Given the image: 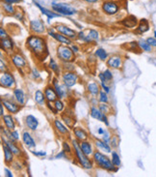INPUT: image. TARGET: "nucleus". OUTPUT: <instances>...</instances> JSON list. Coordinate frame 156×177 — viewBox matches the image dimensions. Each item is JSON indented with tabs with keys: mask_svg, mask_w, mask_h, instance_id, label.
Returning a JSON list of instances; mask_svg holds the SVG:
<instances>
[{
	"mask_svg": "<svg viewBox=\"0 0 156 177\" xmlns=\"http://www.w3.org/2000/svg\"><path fill=\"white\" fill-rule=\"evenodd\" d=\"M44 95H45V98L48 102H55L57 100L58 95H57V92L56 90L54 89V87H51V86H47L44 90Z\"/></svg>",
	"mask_w": 156,
	"mask_h": 177,
	"instance_id": "21",
	"label": "nucleus"
},
{
	"mask_svg": "<svg viewBox=\"0 0 156 177\" xmlns=\"http://www.w3.org/2000/svg\"><path fill=\"white\" fill-rule=\"evenodd\" d=\"M32 74H33L34 78H40V73H39V71H38L37 69H33Z\"/></svg>",
	"mask_w": 156,
	"mask_h": 177,
	"instance_id": "51",
	"label": "nucleus"
},
{
	"mask_svg": "<svg viewBox=\"0 0 156 177\" xmlns=\"http://www.w3.org/2000/svg\"><path fill=\"white\" fill-rule=\"evenodd\" d=\"M55 28H56V30L59 32V33H61V34H63V35H65V36H67V37H68L69 39H75L76 37H77V33L73 30V29H71V28H69V27H68V26H66V25H64V24H57L56 26H55Z\"/></svg>",
	"mask_w": 156,
	"mask_h": 177,
	"instance_id": "10",
	"label": "nucleus"
},
{
	"mask_svg": "<svg viewBox=\"0 0 156 177\" xmlns=\"http://www.w3.org/2000/svg\"><path fill=\"white\" fill-rule=\"evenodd\" d=\"M73 149H74V152H75V155H76V158H77V161L79 162L80 166L83 168V169H91L93 168V163L92 161L88 158V156L84 153L80 146H79V143L77 142V140L73 139Z\"/></svg>",
	"mask_w": 156,
	"mask_h": 177,
	"instance_id": "3",
	"label": "nucleus"
},
{
	"mask_svg": "<svg viewBox=\"0 0 156 177\" xmlns=\"http://www.w3.org/2000/svg\"><path fill=\"white\" fill-rule=\"evenodd\" d=\"M110 142H111V145H112L113 147H117V146H118V139H117V137H111Z\"/></svg>",
	"mask_w": 156,
	"mask_h": 177,
	"instance_id": "50",
	"label": "nucleus"
},
{
	"mask_svg": "<svg viewBox=\"0 0 156 177\" xmlns=\"http://www.w3.org/2000/svg\"><path fill=\"white\" fill-rule=\"evenodd\" d=\"M153 34H154V38H156V30L153 31Z\"/></svg>",
	"mask_w": 156,
	"mask_h": 177,
	"instance_id": "62",
	"label": "nucleus"
},
{
	"mask_svg": "<svg viewBox=\"0 0 156 177\" xmlns=\"http://www.w3.org/2000/svg\"><path fill=\"white\" fill-rule=\"evenodd\" d=\"M1 49L5 51H12L14 50V42L9 37L1 39Z\"/></svg>",
	"mask_w": 156,
	"mask_h": 177,
	"instance_id": "26",
	"label": "nucleus"
},
{
	"mask_svg": "<svg viewBox=\"0 0 156 177\" xmlns=\"http://www.w3.org/2000/svg\"><path fill=\"white\" fill-rule=\"evenodd\" d=\"M95 146H97L98 149L104 151L105 153H107V154H109V153H111V147L110 145L108 144V142H106V141H104L103 139L100 140V139H97L95 140Z\"/></svg>",
	"mask_w": 156,
	"mask_h": 177,
	"instance_id": "27",
	"label": "nucleus"
},
{
	"mask_svg": "<svg viewBox=\"0 0 156 177\" xmlns=\"http://www.w3.org/2000/svg\"><path fill=\"white\" fill-rule=\"evenodd\" d=\"M30 29L31 31L38 33V34H43L45 31V27L43 22L41 19H33L30 21Z\"/></svg>",
	"mask_w": 156,
	"mask_h": 177,
	"instance_id": "13",
	"label": "nucleus"
},
{
	"mask_svg": "<svg viewBox=\"0 0 156 177\" xmlns=\"http://www.w3.org/2000/svg\"><path fill=\"white\" fill-rule=\"evenodd\" d=\"M13 93H14V97H15L16 101L18 102V104L20 105H24L25 101H26L24 91L20 88H16V89H14Z\"/></svg>",
	"mask_w": 156,
	"mask_h": 177,
	"instance_id": "20",
	"label": "nucleus"
},
{
	"mask_svg": "<svg viewBox=\"0 0 156 177\" xmlns=\"http://www.w3.org/2000/svg\"><path fill=\"white\" fill-rule=\"evenodd\" d=\"M0 84L4 88L13 89V87L16 84L14 76L9 72H3L1 75V78H0Z\"/></svg>",
	"mask_w": 156,
	"mask_h": 177,
	"instance_id": "7",
	"label": "nucleus"
},
{
	"mask_svg": "<svg viewBox=\"0 0 156 177\" xmlns=\"http://www.w3.org/2000/svg\"><path fill=\"white\" fill-rule=\"evenodd\" d=\"M122 24L126 27V28H135L138 24V19L135 16H128L126 19H124L123 21H122Z\"/></svg>",
	"mask_w": 156,
	"mask_h": 177,
	"instance_id": "19",
	"label": "nucleus"
},
{
	"mask_svg": "<svg viewBox=\"0 0 156 177\" xmlns=\"http://www.w3.org/2000/svg\"><path fill=\"white\" fill-rule=\"evenodd\" d=\"M99 110L105 114L111 112V107L109 105H107V103H102L101 105H99Z\"/></svg>",
	"mask_w": 156,
	"mask_h": 177,
	"instance_id": "42",
	"label": "nucleus"
},
{
	"mask_svg": "<svg viewBox=\"0 0 156 177\" xmlns=\"http://www.w3.org/2000/svg\"><path fill=\"white\" fill-rule=\"evenodd\" d=\"M2 1H4V2H6V3L14 4V3H18V2H20V0H2Z\"/></svg>",
	"mask_w": 156,
	"mask_h": 177,
	"instance_id": "56",
	"label": "nucleus"
},
{
	"mask_svg": "<svg viewBox=\"0 0 156 177\" xmlns=\"http://www.w3.org/2000/svg\"><path fill=\"white\" fill-rule=\"evenodd\" d=\"M112 163L116 166V168H119L121 166V158L117 152H112Z\"/></svg>",
	"mask_w": 156,
	"mask_h": 177,
	"instance_id": "39",
	"label": "nucleus"
},
{
	"mask_svg": "<svg viewBox=\"0 0 156 177\" xmlns=\"http://www.w3.org/2000/svg\"><path fill=\"white\" fill-rule=\"evenodd\" d=\"M2 141L9 146V148H10L12 151H13V153H14L16 156L19 157V156L21 155V150L16 145V143H14V141H11V140L7 141L6 139H4V137H2Z\"/></svg>",
	"mask_w": 156,
	"mask_h": 177,
	"instance_id": "30",
	"label": "nucleus"
},
{
	"mask_svg": "<svg viewBox=\"0 0 156 177\" xmlns=\"http://www.w3.org/2000/svg\"><path fill=\"white\" fill-rule=\"evenodd\" d=\"M94 54H95V56H97V57L99 59V60H101V61H105V60H107V59H108V53H107V51H106L104 49H102V48H98L97 51H95Z\"/></svg>",
	"mask_w": 156,
	"mask_h": 177,
	"instance_id": "37",
	"label": "nucleus"
},
{
	"mask_svg": "<svg viewBox=\"0 0 156 177\" xmlns=\"http://www.w3.org/2000/svg\"><path fill=\"white\" fill-rule=\"evenodd\" d=\"M66 157H67V153L63 150L55 156V159H61V158H66Z\"/></svg>",
	"mask_w": 156,
	"mask_h": 177,
	"instance_id": "48",
	"label": "nucleus"
},
{
	"mask_svg": "<svg viewBox=\"0 0 156 177\" xmlns=\"http://www.w3.org/2000/svg\"><path fill=\"white\" fill-rule=\"evenodd\" d=\"M91 116L93 118H94V119H97V120H99L103 123H105L106 126L109 125V123H108V118H107V115L105 113H103L98 108H95V107H93L91 109V112H90Z\"/></svg>",
	"mask_w": 156,
	"mask_h": 177,
	"instance_id": "12",
	"label": "nucleus"
},
{
	"mask_svg": "<svg viewBox=\"0 0 156 177\" xmlns=\"http://www.w3.org/2000/svg\"><path fill=\"white\" fill-rule=\"evenodd\" d=\"M49 68L51 69V71H53V72L56 74V75H59L60 74V68L58 66V64L56 63V61L54 60L53 58L50 59V62H49Z\"/></svg>",
	"mask_w": 156,
	"mask_h": 177,
	"instance_id": "40",
	"label": "nucleus"
},
{
	"mask_svg": "<svg viewBox=\"0 0 156 177\" xmlns=\"http://www.w3.org/2000/svg\"><path fill=\"white\" fill-rule=\"evenodd\" d=\"M15 17L18 19H23V16H22V13H21V12H17V13L15 14Z\"/></svg>",
	"mask_w": 156,
	"mask_h": 177,
	"instance_id": "57",
	"label": "nucleus"
},
{
	"mask_svg": "<svg viewBox=\"0 0 156 177\" xmlns=\"http://www.w3.org/2000/svg\"><path fill=\"white\" fill-rule=\"evenodd\" d=\"M93 161L102 169H106L108 171H117L118 170V168L115 169L116 166L112 163V160H110L107 156H105L99 151H97L93 153Z\"/></svg>",
	"mask_w": 156,
	"mask_h": 177,
	"instance_id": "2",
	"label": "nucleus"
},
{
	"mask_svg": "<svg viewBox=\"0 0 156 177\" xmlns=\"http://www.w3.org/2000/svg\"><path fill=\"white\" fill-rule=\"evenodd\" d=\"M22 140H23V143H24L28 148H34V147H36L35 140L32 137V136H31L30 133L23 132V134H22Z\"/></svg>",
	"mask_w": 156,
	"mask_h": 177,
	"instance_id": "22",
	"label": "nucleus"
},
{
	"mask_svg": "<svg viewBox=\"0 0 156 177\" xmlns=\"http://www.w3.org/2000/svg\"><path fill=\"white\" fill-rule=\"evenodd\" d=\"M84 1L89 2V3H95V2H98V0H84Z\"/></svg>",
	"mask_w": 156,
	"mask_h": 177,
	"instance_id": "61",
	"label": "nucleus"
},
{
	"mask_svg": "<svg viewBox=\"0 0 156 177\" xmlns=\"http://www.w3.org/2000/svg\"><path fill=\"white\" fill-rule=\"evenodd\" d=\"M118 9H119V6L118 5V3H116L115 1H112V0L105 1L102 4V10H103L104 13L108 16L116 15L118 12Z\"/></svg>",
	"mask_w": 156,
	"mask_h": 177,
	"instance_id": "9",
	"label": "nucleus"
},
{
	"mask_svg": "<svg viewBox=\"0 0 156 177\" xmlns=\"http://www.w3.org/2000/svg\"><path fill=\"white\" fill-rule=\"evenodd\" d=\"M27 46L30 51L38 58H43L47 52L45 40L37 35H32L27 39Z\"/></svg>",
	"mask_w": 156,
	"mask_h": 177,
	"instance_id": "1",
	"label": "nucleus"
},
{
	"mask_svg": "<svg viewBox=\"0 0 156 177\" xmlns=\"http://www.w3.org/2000/svg\"><path fill=\"white\" fill-rule=\"evenodd\" d=\"M12 62H13L15 67L18 69H23L27 66V61L25 60V58L20 54L12 55Z\"/></svg>",
	"mask_w": 156,
	"mask_h": 177,
	"instance_id": "15",
	"label": "nucleus"
},
{
	"mask_svg": "<svg viewBox=\"0 0 156 177\" xmlns=\"http://www.w3.org/2000/svg\"><path fill=\"white\" fill-rule=\"evenodd\" d=\"M104 132H105V130H103L102 128H99V129H98V133L99 135H103V134H104Z\"/></svg>",
	"mask_w": 156,
	"mask_h": 177,
	"instance_id": "60",
	"label": "nucleus"
},
{
	"mask_svg": "<svg viewBox=\"0 0 156 177\" xmlns=\"http://www.w3.org/2000/svg\"><path fill=\"white\" fill-rule=\"evenodd\" d=\"M63 119H64V121H65V123L67 124V126H68V127H71V126H73V121H74V120L70 119L69 117H68V116L64 115V116H63Z\"/></svg>",
	"mask_w": 156,
	"mask_h": 177,
	"instance_id": "44",
	"label": "nucleus"
},
{
	"mask_svg": "<svg viewBox=\"0 0 156 177\" xmlns=\"http://www.w3.org/2000/svg\"><path fill=\"white\" fill-rule=\"evenodd\" d=\"M33 154H34V155H37V156L43 157V156L46 155V152H44V151H41V152H34V151H33Z\"/></svg>",
	"mask_w": 156,
	"mask_h": 177,
	"instance_id": "53",
	"label": "nucleus"
},
{
	"mask_svg": "<svg viewBox=\"0 0 156 177\" xmlns=\"http://www.w3.org/2000/svg\"><path fill=\"white\" fill-rule=\"evenodd\" d=\"M87 90L90 94H92L93 96H97L98 94H99V85L97 82H90L87 85Z\"/></svg>",
	"mask_w": 156,
	"mask_h": 177,
	"instance_id": "34",
	"label": "nucleus"
},
{
	"mask_svg": "<svg viewBox=\"0 0 156 177\" xmlns=\"http://www.w3.org/2000/svg\"><path fill=\"white\" fill-rule=\"evenodd\" d=\"M147 42L152 46V48H156V38L154 37H149L147 39Z\"/></svg>",
	"mask_w": 156,
	"mask_h": 177,
	"instance_id": "46",
	"label": "nucleus"
},
{
	"mask_svg": "<svg viewBox=\"0 0 156 177\" xmlns=\"http://www.w3.org/2000/svg\"><path fill=\"white\" fill-rule=\"evenodd\" d=\"M52 10L59 15H64V16H73L76 13V10L67 3L62 2H52L51 3Z\"/></svg>",
	"mask_w": 156,
	"mask_h": 177,
	"instance_id": "4",
	"label": "nucleus"
},
{
	"mask_svg": "<svg viewBox=\"0 0 156 177\" xmlns=\"http://www.w3.org/2000/svg\"><path fill=\"white\" fill-rule=\"evenodd\" d=\"M63 150L66 153H71V148H70V146L68 145V143L67 142V141L63 142Z\"/></svg>",
	"mask_w": 156,
	"mask_h": 177,
	"instance_id": "47",
	"label": "nucleus"
},
{
	"mask_svg": "<svg viewBox=\"0 0 156 177\" xmlns=\"http://www.w3.org/2000/svg\"><path fill=\"white\" fill-rule=\"evenodd\" d=\"M35 5L37 6V7L42 11V13H43V15H45V16H46L47 18H48L49 19H53V18H57V17H59L58 14H55L54 12H51V11H49V10H47L46 8L41 6L38 2H35Z\"/></svg>",
	"mask_w": 156,
	"mask_h": 177,
	"instance_id": "32",
	"label": "nucleus"
},
{
	"mask_svg": "<svg viewBox=\"0 0 156 177\" xmlns=\"http://www.w3.org/2000/svg\"><path fill=\"white\" fill-rule=\"evenodd\" d=\"M48 35L49 36H51L53 39H55L57 42H59V43H61V44H63V45H67V46H69V45H71V39H69L68 37H67V36H65V35H63V34H61V33H55V32H53V31H48Z\"/></svg>",
	"mask_w": 156,
	"mask_h": 177,
	"instance_id": "14",
	"label": "nucleus"
},
{
	"mask_svg": "<svg viewBox=\"0 0 156 177\" xmlns=\"http://www.w3.org/2000/svg\"><path fill=\"white\" fill-rule=\"evenodd\" d=\"M108 93H106L105 91H100L99 92V98H98V100H99V102H101V103H108V95H107Z\"/></svg>",
	"mask_w": 156,
	"mask_h": 177,
	"instance_id": "43",
	"label": "nucleus"
},
{
	"mask_svg": "<svg viewBox=\"0 0 156 177\" xmlns=\"http://www.w3.org/2000/svg\"><path fill=\"white\" fill-rule=\"evenodd\" d=\"M3 150H4V161H5V163L10 164V163L13 162L15 154L13 153V151L9 148V146L6 143L3 144Z\"/></svg>",
	"mask_w": 156,
	"mask_h": 177,
	"instance_id": "25",
	"label": "nucleus"
},
{
	"mask_svg": "<svg viewBox=\"0 0 156 177\" xmlns=\"http://www.w3.org/2000/svg\"><path fill=\"white\" fill-rule=\"evenodd\" d=\"M25 124L28 127V129H30L31 131H36V130L38 129V126H39V121L34 115L29 114L25 118Z\"/></svg>",
	"mask_w": 156,
	"mask_h": 177,
	"instance_id": "18",
	"label": "nucleus"
},
{
	"mask_svg": "<svg viewBox=\"0 0 156 177\" xmlns=\"http://www.w3.org/2000/svg\"><path fill=\"white\" fill-rule=\"evenodd\" d=\"M73 133H74V136H75L76 139H78L79 141L87 140L88 137H89L88 134L81 128H74L73 129Z\"/></svg>",
	"mask_w": 156,
	"mask_h": 177,
	"instance_id": "28",
	"label": "nucleus"
},
{
	"mask_svg": "<svg viewBox=\"0 0 156 177\" xmlns=\"http://www.w3.org/2000/svg\"><path fill=\"white\" fill-rule=\"evenodd\" d=\"M34 99H35V102L37 103L38 105H43L45 102V95L44 93L42 92L41 90H37L35 92V95H34Z\"/></svg>",
	"mask_w": 156,
	"mask_h": 177,
	"instance_id": "35",
	"label": "nucleus"
},
{
	"mask_svg": "<svg viewBox=\"0 0 156 177\" xmlns=\"http://www.w3.org/2000/svg\"><path fill=\"white\" fill-rule=\"evenodd\" d=\"M53 87L56 90L57 95H58V97L60 99L67 98V96H68V87L65 83H63V84L59 83V81L56 78H54L53 79Z\"/></svg>",
	"mask_w": 156,
	"mask_h": 177,
	"instance_id": "11",
	"label": "nucleus"
},
{
	"mask_svg": "<svg viewBox=\"0 0 156 177\" xmlns=\"http://www.w3.org/2000/svg\"><path fill=\"white\" fill-rule=\"evenodd\" d=\"M2 120H3V123L5 124L6 128L9 129L10 131H14L15 128H16V125H15V120L12 115L10 114H4L2 116Z\"/></svg>",
	"mask_w": 156,
	"mask_h": 177,
	"instance_id": "23",
	"label": "nucleus"
},
{
	"mask_svg": "<svg viewBox=\"0 0 156 177\" xmlns=\"http://www.w3.org/2000/svg\"><path fill=\"white\" fill-rule=\"evenodd\" d=\"M71 50H73V51L74 53H77V52H78V51H79L78 46H74V45L71 46Z\"/></svg>",
	"mask_w": 156,
	"mask_h": 177,
	"instance_id": "58",
	"label": "nucleus"
},
{
	"mask_svg": "<svg viewBox=\"0 0 156 177\" xmlns=\"http://www.w3.org/2000/svg\"><path fill=\"white\" fill-rule=\"evenodd\" d=\"M138 46H139V48L143 51H147V52H150L152 51V46L147 42V40H140L138 42Z\"/></svg>",
	"mask_w": 156,
	"mask_h": 177,
	"instance_id": "36",
	"label": "nucleus"
},
{
	"mask_svg": "<svg viewBox=\"0 0 156 177\" xmlns=\"http://www.w3.org/2000/svg\"><path fill=\"white\" fill-rule=\"evenodd\" d=\"M79 146L81 148V150L85 153V154L89 157L90 155L93 154V146L92 144L89 142V141L87 140H83V141H80V143H79Z\"/></svg>",
	"mask_w": 156,
	"mask_h": 177,
	"instance_id": "24",
	"label": "nucleus"
},
{
	"mask_svg": "<svg viewBox=\"0 0 156 177\" xmlns=\"http://www.w3.org/2000/svg\"><path fill=\"white\" fill-rule=\"evenodd\" d=\"M77 37L79 40L83 41L84 43H92V42L98 41L99 33L94 29H89L87 34H85L84 31H80L77 35Z\"/></svg>",
	"mask_w": 156,
	"mask_h": 177,
	"instance_id": "6",
	"label": "nucleus"
},
{
	"mask_svg": "<svg viewBox=\"0 0 156 177\" xmlns=\"http://www.w3.org/2000/svg\"><path fill=\"white\" fill-rule=\"evenodd\" d=\"M98 78L101 80V82L106 83V82H109L113 79V74L111 73L110 70H105L103 73L98 75Z\"/></svg>",
	"mask_w": 156,
	"mask_h": 177,
	"instance_id": "33",
	"label": "nucleus"
},
{
	"mask_svg": "<svg viewBox=\"0 0 156 177\" xmlns=\"http://www.w3.org/2000/svg\"><path fill=\"white\" fill-rule=\"evenodd\" d=\"M62 80H63V83H65L69 88V87H73L76 84V82L78 81V76L76 74H74L73 72L67 71V72L64 73L62 76Z\"/></svg>",
	"mask_w": 156,
	"mask_h": 177,
	"instance_id": "8",
	"label": "nucleus"
},
{
	"mask_svg": "<svg viewBox=\"0 0 156 177\" xmlns=\"http://www.w3.org/2000/svg\"><path fill=\"white\" fill-rule=\"evenodd\" d=\"M12 136H13V137L15 138V140H18L19 139V136H18V133L17 131H12Z\"/></svg>",
	"mask_w": 156,
	"mask_h": 177,
	"instance_id": "52",
	"label": "nucleus"
},
{
	"mask_svg": "<svg viewBox=\"0 0 156 177\" xmlns=\"http://www.w3.org/2000/svg\"><path fill=\"white\" fill-rule=\"evenodd\" d=\"M2 104L5 105V108L7 109V110L9 112H11V113H13V114L18 113L19 111V110H20V107L18 105H17L16 103L12 102L10 100H3L2 99Z\"/></svg>",
	"mask_w": 156,
	"mask_h": 177,
	"instance_id": "17",
	"label": "nucleus"
},
{
	"mask_svg": "<svg viewBox=\"0 0 156 177\" xmlns=\"http://www.w3.org/2000/svg\"><path fill=\"white\" fill-rule=\"evenodd\" d=\"M0 37H1V39L8 38V34H7V32L4 30V28H0Z\"/></svg>",
	"mask_w": 156,
	"mask_h": 177,
	"instance_id": "49",
	"label": "nucleus"
},
{
	"mask_svg": "<svg viewBox=\"0 0 156 177\" xmlns=\"http://www.w3.org/2000/svg\"><path fill=\"white\" fill-rule=\"evenodd\" d=\"M0 111H1V112H0V114H1V116H3L4 115V105L3 104L0 105Z\"/></svg>",
	"mask_w": 156,
	"mask_h": 177,
	"instance_id": "59",
	"label": "nucleus"
},
{
	"mask_svg": "<svg viewBox=\"0 0 156 177\" xmlns=\"http://www.w3.org/2000/svg\"><path fill=\"white\" fill-rule=\"evenodd\" d=\"M149 30V23L148 21V19H142L139 22V25H138V28H137V32L140 33V34H143V33H146Z\"/></svg>",
	"mask_w": 156,
	"mask_h": 177,
	"instance_id": "31",
	"label": "nucleus"
},
{
	"mask_svg": "<svg viewBox=\"0 0 156 177\" xmlns=\"http://www.w3.org/2000/svg\"><path fill=\"white\" fill-rule=\"evenodd\" d=\"M57 55L63 62H71L74 59V52L67 45H61L57 49Z\"/></svg>",
	"mask_w": 156,
	"mask_h": 177,
	"instance_id": "5",
	"label": "nucleus"
},
{
	"mask_svg": "<svg viewBox=\"0 0 156 177\" xmlns=\"http://www.w3.org/2000/svg\"><path fill=\"white\" fill-rule=\"evenodd\" d=\"M101 86H102V88H103V90L106 92V93H109L110 92V88L109 87H108L105 83H104V82H101Z\"/></svg>",
	"mask_w": 156,
	"mask_h": 177,
	"instance_id": "54",
	"label": "nucleus"
},
{
	"mask_svg": "<svg viewBox=\"0 0 156 177\" xmlns=\"http://www.w3.org/2000/svg\"><path fill=\"white\" fill-rule=\"evenodd\" d=\"M2 7H3L4 11L6 12V13H8V14L14 15V14L16 13L15 7H14L13 5H12L11 3H6V2H4V3L2 4Z\"/></svg>",
	"mask_w": 156,
	"mask_h": 177,
	"instance_id": "38",
	"label": "nucleus"
},
{
	"mask_svg": "<svg viewBox=\"0 0 156 177\" xmlns=\"http://www.w3.org/2000/svg\"><path fill=\"white\" fill-rule=\"evenodd\" d=\"M4 172H5V175L8 176V177H13V173H12L11 170H9L8 169H4Z\"/></svg>",
	"mask_w": 156,
	"mask_h": 177,
	"instance_id": "55",
	"label": "nucleus"
},
{
	"mask_svg": "<svg viewBox=\"0 0 156 177\" xmlns=\"http://www.w3.org/2000/svg\"><path fill=\"white\" fill-rule=\"evenodd\" d=\"M64 108H65V105H64V103L61 100H56L54 102V109L56 110L57 112L62 111L64 110Z\"/></svg>",
	"mask_w": 156,
	"mask_h": 177,
	"instance_id": "41",
	"label": "nucleus"
},
{
	"mask_svg": "<svg viewBox=\"0 0 156 177\" xmlns=\"http://www.w3.org/2000/svg\"><path fill=\"white\" fill-rule=\"evenodd\" d=\"M102 139L104 141H106V142L109 143L110 142V140H111V136H110V133L108 132V131H105L103 136H102Z\"/></svg>",
	"mask_w": 156,
	"mask_h": 177,
	"instance_id": "45",
	"label": "nucleus"
},
{
	"mask_svg": "<svg viewBox=\"0 0 156 177\" xmlns=\"http://www.w3.org/2000/svg\"><path fill=\"white\" fill-rule=\"evenodd\" d=\"M54 127H55L56 131L59 134H62V135H68V129L59 119H55L54 120Z\"/></svg>",
	"mask_w": 156,
	"mask_h": 177,
	"instance_id": "29",
	"label": "nucleus"
},
{
	"mask_svg": "<svg viewBox=\"0 0 156 177\" xmlns=\"http://www.w3.org/2000/svg\"><path fill=\"white\" fill-rule=\"evenodd\" d=\"M122 58L118 55H113L107 59V66L112 69H118L122 67Z\"/></svg>",
	"mask_w": 156,
	"mask_h": 177,
	"instance_id": "16",
	"label": "nucleus"
}]
</instances>
